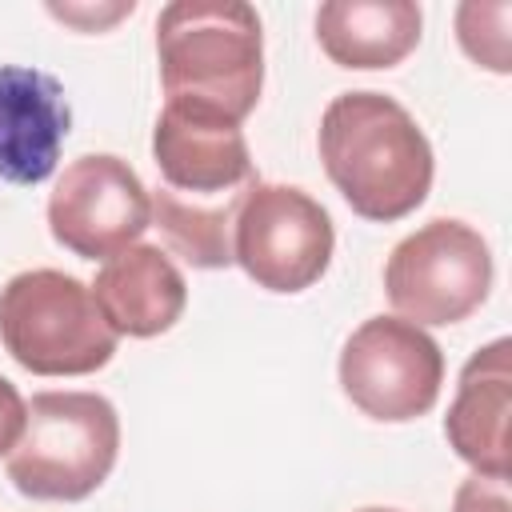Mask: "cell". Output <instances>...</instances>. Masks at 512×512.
<instances>
[{
	"mask_svg": "<svg viewBox=\"0 0 512 512\" xmlns=\"http://www.w3.org/2000/svg\"><path fill=\"white\" fill-rule=\"evenodd\" d=\"M240 196L244 192L220 196V200H192V196H176L160 184L152 192V220L164 232L168 248L176 256H184L192 268H228Z\"/></svg>",
	"mask_w": 512,
	"mask_h": 512,
	"instance_id": "5bb4252c",
	"label": "cell"
},
{
	"mask_svg": "<svg viewBox=\"0 0 512 512\" xmlns=\"http://www.w3.org/2000/svg\"><path fill=\"white\" fill-rule=\"evenodd\" d=\"M88 288L108 328L132 340L168 332L188 304V284L160 244H132L116 252Z\"/></svg>",
	"mask_w": 512,
	"mask_h": 512,
	"instance_id": "7c38bea8",
	"label": "cell"
},
{
	"mask_svg": "<svg viewBox=\"0 0 512 512\" xmlns=\"http://www.w3.org/2000/svg\"><path fill=\"white\" fill-rule=\"evenodd\" d=\"M336 248L332 216L296 184L252 180L236 208L232 228V264L268 292H304L312 288Z\"/></svg>",
	"mask_w": 512,
	"mask_h": 512,
	"instance_id": "8992f818",
	"label": "cell"
},
{
	"mask_svg": "<svg viewBox=\"0 0 512 512\" xmlns=\"http://www.w3.org/2000/svg\"><path fill=\"white\" fill-rule=\"evenodd\" d=\"M72 128L64 84L28 64H0V180L32 188L56 172Z\"/></svg>",
	"mask_w": 512,
	"mask_h": 512,
	"instance_id": "30bf717a",
	"label": "cell"
},
{
	"mask_svg": "<svg viewBox=\"0 0 512 512\" xmlns=\"http://www.w3.org/2000/svg\"><path fill=\"white\" fill-rule=\"evenodd\" d=\"M508 20H512V4H460L456 8V36L460 48L488 72H512V52H508Z\"/></svg>",
	"mask_w": 512,
	"mask_h": 512,
	"instance_id": "9a60e30c",
	"label": "cell"
},
{
	"mask_svg": "<svg viewBox=\"0 0 512 512\" xmlns=\"http://www.w3.org/2000/svg\"><path fill=\"white\" fill-rule=\"evenodd\" d=\"M508 412H512V340L500 336L468 356L444 416L448 448L476 472L508 480Z\"/></svg>",
	"mask_w": 512,
	"mask_h": 512,
	"instance_id": "8fae6325",
	"label": "cell"
},
{
	"mask_svg": "<svg viewBox=\"0 0 512 512\" xmlns=\"http://www.w3.org/2000/svg\"><path fill=\"white\" fill-rule=\"evenodd\" d=\"M152 160L164 188L192 200H220L244 192L252 180V152L240 124L192 108L164 104L152 128Z\"/></svg>",
	"mask_w": 512,
	"mask_h": 512,
	"instance_id": "9c48e42d",
	"label": "cell"
},
{
	"mask_svg": "<svg viewBox=\"0 0 512 512\" xmlns=\"http://www.w3.org/2000/svg\"><path fill=\"white\" fill-rule=\"evenodd\" d=\"M452 512H512V496H508V480L496 476H468L456 496H452Z\"/></svg>",
	"mask_w": 512,
	"mask_h": 512,
	"instance_id": "2e32d148",
	"label": "cell"
},
{
	"mask_svg": "<svg viewBox=\"0 0 512 512\" xmlns=\"http://www.w3.org/2000/svg\"><path fill=\"white\" fill-rule=\"evenodd\" d=\"M316 144L328 180L356 216L392 224L428 200L432 144L400 100L384 92L332 96Z\"/></svg>",
	"mask_w": 512,
	"mask_h": 512,
	"instance_id": "6da1fadb",
	"label": "cell"
},
{
	"mask_svg": "<svg viewBox=\"0 0 512 512\" xmlns=\"http://www.w3.org/2000/svg\"><path fill=\"white\" fill-rule=\"evenodd\" d=\"M24 420H28V404L16 392V384L8 376H0V456H8L16 448V440L24 436Z\"/></svg>",
	"mask_w": 512,
	"mask_h": 512,
	"instance_id": "e0dca14e",
	"label": "cell"
},
{
	"mask_svg": "<svg viewBox=\"0 0 512 512\" xmlns=\"http://www.w3.org/2000/svg\"><path fill=\"white\" fill-rule=\"evenodd\" d=\"M444 352L400 316H368L340 352V388L372 420L404 424L440 400Z\"/></svg>",
	"mask_w": 512,
	"mask_h": 512,
	"instance_id": "52a82bcc",
	"label": "cell"
},
{
	"mask_svg": "<svg viewBox=\"0 0 512 512\" xmlns=\"http://www.w3.org/2000/svg\"><path fill=\"white\" fill-rule=\"evenodd\" d=\"M492 288V248L464 224L436 216L408 232L384 264V292L400 320L416 328L468 320Z\"/></svg>",
	"mask_w": 512,
	"mask_h": 512,
	"instance_id": "5b68a950",
	"label": "cell"
},
{
	"mask_svg": "<svg viewBox=\"0 0 512 512\" xmlns=\"http://www.w3.org/2000/svg\"><path fill=\"white\" fill-rule=\"evenodd\" d=\"M116 340L92 288L68 272L28 268L0 288V344L32 376H88L116 356Z\"/></svg>",
	"mask_w": 512,
	"mask_h": 512,
	"instance_id": "277c9868",
	"label": "cell"
},
{
	"mask_svg": "<svg viewBox=\"0 0 512 512\" xmlns=\"http://www.w3.org/2000/svg\"><path fill=\"white\" fill-rule=\"evenodd\" d=\"M148 224L152 196L136 168L112 152L76 156L48 196L52 240L80 260H112L132 248Z\"/></svg>",
	"mask_w": 512,
	"mask_h": 512,
	"instance_id": "ba28073f",
	"label": "cell"
},
{
	"mask_svg": "<svg viewBox=\"0 0 512 512\" xmlns=\"http://www.w3.org/2000/svg\"><path fill=\"white\" fill-rule=\"evenodd\" d=\"M420 4L412 0H328L316 8V40L340 68H396L420 44Z\"/></svg>",
	"mask_w": 512,
	"mask_h": 512,
	"instance_id": "4fadbf2b",
	"label": "cell"
},
{
	"mask_svg": "<svg viewBox=\"0 0 512 512\" xmlns=\"http://www.w3.org/2000/svg\"><path fill=\"white\" fill-rule=\"evenodd\" d=\"M360 512H396V508H360Z\"/></svg>",
	"mask_w": 512,
	"mask_h": 512,
	"instance_id": "ac0fdd59",
	"label": "cell"
},
{
	"mask_svg": "<svg viewBox=\"0 0 512 512\" xmlns=\"http://www.w3.org/2000/svg\"><path fill=\"white\" fill-rule=\"evenodd\" d=\"M120 456V416L100 392H36L24 436L8 452V480L28 500H84Z\"/></svg>",
	"mask_w": 512,
	"mask_h": 512,
	"instance_id": "3957f363",
	"label": "cell"
},
{
	"mask_svg": "<svg viewBox=\"0 0 512 512\" xmlns=\"http://www.w3.org/2000/svg\"><path fill=\"white\" fill-rule=\"evenodd\" d=\"M164 104L240 124L264 88V32L244 0H172L156 16Z\"/></svg>",
	"mask_w": 512,
	"mask_h": 512,
	"instance_id": "7a4b0ae2",
	"label": "cell"
}]
</instances>
